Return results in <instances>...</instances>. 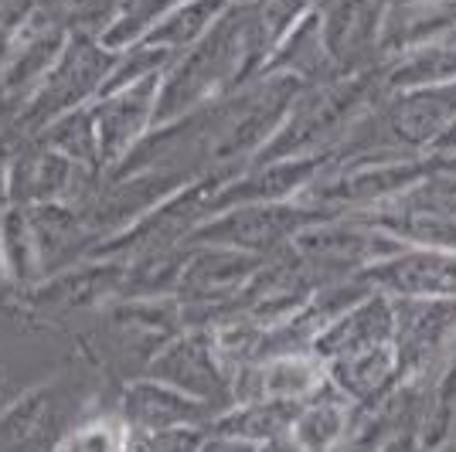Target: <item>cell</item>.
Returning a JSON list of instances; mask_svg holds the SVG:
<instances>
[{"label":"cell","instance_id":"277c9868","mask_svg":"<svg viewBox=\"0 0 456 452\" xmlns=\"http://www.w3.org/2000/svg\"><path fill=\"white\" fill-rule=\"evenodd\" d=\"M222 452H246L242 446H228V449H222Z\"/></svg>","mask_w":456,"mask_h":452},{"label":"cell","instance_id":"7a4b0ae2","mask_svg":"<svg viewBox=\"0 0 456 452\" xmlns=\"http://www.w3.org/2000/svg\"><path fill=\"white\" fill-rule=\"evenodd\" d=\"M160 367H164L160 375L167 377V381L188 388L194 395H218V391H222V381H218L215 367L208 364V358H205V354H194L191 347L177 351V354L164 360Z\"/></svg>","mask_w":456,"mask_h":452},{"label":"cell","instance_id":"6da1fadb","mask_svg":"<svg viewBox=\"0 0 456 452\" xmlns=\"http://www.w3.org/2000/svg\"><path fill=\"white\" fill-rule=\"evenodd\" d=\"M126 415H134L140 425L164 429L174 422L198 418L201 408L194 405V398H177L171 391H157L151 384H140V388H134V395H126Z\"/></svg>","mask_w":456,"mask_h":452},{"label":"cell","instance_id":"3957f363","mask_svg":"<svg viewBox=\"0 0 456 452\" xmlns=\"http://www.w3.org/2000/svg\"><path fill=\"white\" fill-rule=\"evenodd\" d=\"M341 422H344V412H341V405H334V401H323L317 408H310V412L297 422V439H300L304 452L330 449V442L341 435Z\"/></svg>","mask_w":456,"mask_h":452}]
</instances>
